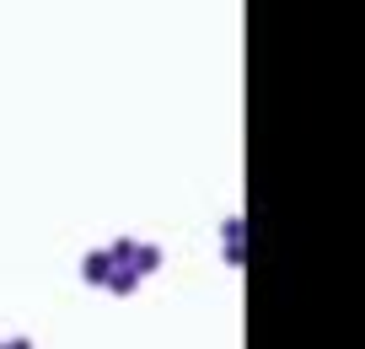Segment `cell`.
I'll return each mask as SVG.
<instances>
[{
  "label": "cell",
  "instance_id": "1",
  "mask_svg": "<svg viewBox=\"0 0 365 349\" xmlns=\"http://www.w3.org/2000/svg\"><path fill=\"white\" fill-rule=\"evenodd\" d=\"M156 269H161V253L150 248V242H113V248L91 253V258L81 263V280L108 285L113 295H129L145 274H156Z\"/></svg>",
  "mask_w": 365,
  "mask_h": 349
},
{
  "label": "cell",
  "instance_id": "2",
  "mask_svg": "<svg viewBox=\"0 0 365 349\" xmlns=\"http://www.w3.org/2000/svg\"><path fill=\"white\" fill-rule=\"evenodd\" d=\"M0 349H33V344H27V338H11V344H0Z\"/></svg>",
  "mask_w": 365,
  "mask_h": 349
}]
</instances>
